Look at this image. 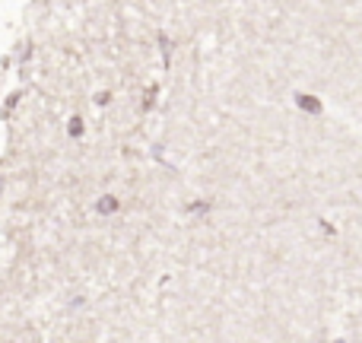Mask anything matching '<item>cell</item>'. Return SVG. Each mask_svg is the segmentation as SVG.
Masks as SVG:
<instances>
[{
    "label": "cell",
    "mask_w": 362,
    "mask_h": 343,
    "mask_svg": "<svg viewBox=\"0 0 362 343\" xmlns=\"http://www.w3.org/2000/svg\"><path fill=\"white\" fill-rule=\"evenodd\" d=\"M299 108H305V112H312V115H318L321 112V102L318 99H312V95H299Z\"/></svg>",
    "instance_id": "obj_1"
}]
</instances>
